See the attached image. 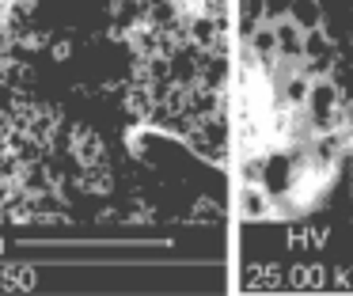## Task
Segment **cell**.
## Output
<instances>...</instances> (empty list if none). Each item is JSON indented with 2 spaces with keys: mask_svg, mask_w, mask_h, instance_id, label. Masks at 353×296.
<instances>
[{
  "mask_svg": "<svg viewBox=\"0 0 353 296\" xmlns=\"http://www.w3.org/2000/svg\"><path fill=\"white\" fill-rule=\"evenodd\" d=\"M345 99L338 80L330 76H312V91H307V103H304V118L312 126V133H330V129H342L345 118Z\"/></svg>",
  "mask_w": 353,
  "mask_h": 296,
  "instance_id": "obj_1",
  "label": "cell"
},
{
  "mask_svg": "<svg viewBox=\"0 0 353 296\" xmlns=\"http://www.w3.org/2000/svg\"><path fill=\"white\" fill-rule=\"evenodd\" d=\"M277 213H281L277 197L262 182H243V190H239V217L254 224V220H274Z\"/></svg>",
  "mask_w": 353,
  "mask_h": 296,
  "instance_id": "obj_2",
  "label": "cell"
},
{
  "mask_svg": "<svg viewBox=\"0 0 353 296\" xmlns=\"http://www.w3.org/2000/svg\"><path fill=\"white\" fill-rule=\"evenodd\" d=\"M274 30H277V57L289 61V65L292 61H304V30H300L289 15L274 19Z\"/></svg>",
  "mask_w": 353,
  "mask_h": 296,
  "instance_id": "obj_3",
  "label": "cell"
},
{
  "mask_svg": "<svg viewBox=\"0 0 353 296\" xmlns=\"http://www.w3.org/2000/svg\"><path fill=\"white\" fill-rule=\"evenodd\" d=\"M69 152L77 156L80 167L99 164V159H103V141H99V133H92L88 126H72V129H69Z\"/></svg>",
  "mask_w": 353,
  "mask_h": 296,
  "instance_id": "obj_4",
  "label": "cell"
},
{
  "mask_svg": "<svg viewBox=\"0 0 353 296\" xmlns=\"http://www.w3.org/2000/svg\"><path fill=\"white\" fill-rule=\"evenodd\" d=\"M247 53H251L254 61H262V65H274L277 57V30L274 23H259L254 30H247Z\"/></svg>",
  "mask_w": 353,
  "mask_h": 296,
  "instance_id": "obj_5",
  "label": "cell"
},
{
  "mask_svg": "<svg viewBox=\"0 0 353 296\" xmlns=\"http://www.w3.org/2000/svg\"><path fill=\"white\" fill-rule=\"evenodd\" d=\"M285 15H289L300 30H315V27L327 23V8H323L319 0H289V12Z\"/></svg>",
  "mask_w": 353,
  "mask_h": 296,
  "instance_id": "obj_6",
  "label": "cell"
},
{
  "mask_svg": "<svg viewBox=\"0 0 353 296\" xmlns=\"http://www.w3.org/2000/svg\"><path fill=\"white\" fill-rule=\"evenodd\" d=\"M50 53H54V61H69L72 42H65V38H61V42H54V50H50Z\"/></svg>",
  "mask_w": 353,
  "mask_h": 296,
  "instance_id": "obj_7",
  "label": "cell"
}]
</instances>
